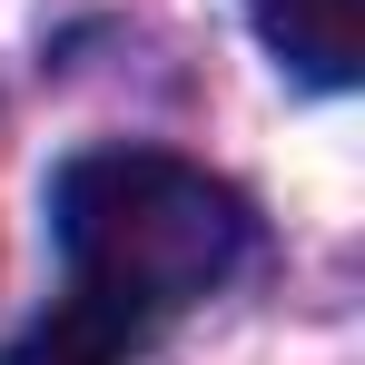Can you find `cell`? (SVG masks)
I'll return each mask as SVG.
<instances>
[{
    "instance_id": "obj_1",
    "label": "cell",
    "mask_w": 365,
    "mask_h": 365,
    "mask_svg": "<svg viewBox=\"0 0 365 365\" xmlns=\"http://www.w3.org/2000/svg\"><path fill=\"white\" fill-rule=\"evenodd\" d=\"M50 237L79 297L148 326V316L207 306L247 267V197L168 148H89L50 187Z\"/></svg>"
},
{
    "instance_id": "obj_2",
    "label": "cell",
    "mask_w": 365,
    "mask_h": 365,
    "mask_svg": "<svg viewBox=\"0 0 365 365\" xmlns=\"http://www.w3.org/2000/svg\"><path fill=\"white\" fill-rule=\"evenodd\" d=\"M247 20H257V40L297 69V79H316V89H346L365 69V0H247Z\"/></svg>"
},
{
    "instance_id": "obj_3",
    "label": "cell",
    "mask_w": 365,
    "mask_h": 365,
    "mask_svg": "<svg viewBox=\"0 0 365 365\" xmlns=\"http://www.w3.org/2000/svg\"><path fill=\"white\" fill-rule=\"evenodd\" d=\"M128 346H138V326H128L119 306L69 297V306H50L30 336H10L0 365H128Z\"/></svg>"
}]
</instances>
